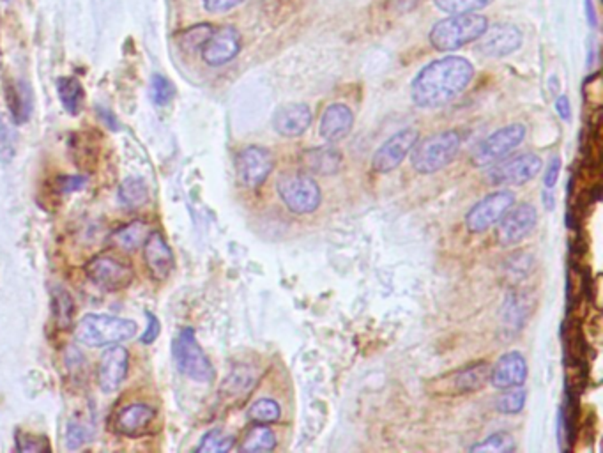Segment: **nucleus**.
I'll return each instance as SVG.
<instances>
[{"label":"nucleus","instance_id":"41","mask_svg":"<svg viewBox=\"0 0 603 453\" xmlns=\"http://www.w3.org/2000/svg\"><path fill=\"white\" fill-rule=\"evenodd\" d=\"M556 110H558V114H559L561 119L570 121V117H572V107H570V100H568L567 96H559V98L556 100Z\"/></svg>","mask_w":603,"mask_h":453},{"label":"nucleus","instance_id":"22","mask_svg":"<svg viewBox=\"0 0 603 453\" xmlns=\"http://www.w3.org/2000/svg\"><path fill=\"white\" fill-rule=\"evenodd\" d=\"M154 418H156V411L149 406L132 404V406L123 408L116 415L114 431L121 436L137 438V436H142L149 429Z\"/></svg>","mask_w":603,"mask_h":453},{"label":"nucleus","instance_id":"11","mask_svg":"<svg viewBox=\"0 0 603 453\" xmlns=\"http://www.w3.org/2000/svg\"><path fill=\"white\" fill-rule=\"evenodd\" d=\"M538 213L533 204H520L515 209H508V213L499 220L497 239L502 247H515L522 243L536 227Z\"/></svg>","mask_w":603,"mask_h":453},{"label":"nucleus","instance_id":"35","mask_svg":"<svg viewBox=\"0 0 603 453\" xmlns=\"http://www.w3.org/2000/svg\"><path fill=\"white\" fill-rule=\"evenodd\" d=\"M7 105L14 116V121L23 123L28 117V94L25 89H7Z\"/></svg>","mask_w":603,"mask_h":453},{"label":"nucleus","instance_id":"14","mask_svg":"<svg viewBox=\"0 0 603 453\" xmlns=\"http://www.w3.org/2000/svg\"><path fill=\"white\" fill-rule=\"evenodd\" d=\"M273 165L271 152L261 146H250L236 158L237 179L245 188H257L269 177Z\"/></svg>","mask_w":603,"mask_h":453},{"label":"nucleus","instance_id":"17","mask_svg":"<svg viewBox=\"0 0 603 453\" xmlns=\"http://www.w3.org/2000/svg\"><path fill=\"white\" fill-rule=\"evenodd\" d=\"M527 379V363L519 351H511L497 360L490 368V383L497 390H510L522 386Z\"/></svg>","mask_w":603,"mask_h":453},{"label":"nucleus","instance_id":"25","mask_svg":"<svg viewBox=\"0 0 603 453\" xmlns=\"http://www.w3.org/2000/svg\"><path fill=\"white\" fill-rule=\"evenodd\" d=\"M149 234H151V229H149L148 223H144V222H132V223L117 229L114 232L112 239H114V243L119 248H123L126 252H133V250L144 247V243L149 238Z\"/></svg>","mask_w":603,"mask_h":453},{"label":"nucleus","instance_id":"8","mask_svg":"<svg viewBox=\"0 0 603 453\" xmlns=\"http://www.w3.org/2000/svg\"><path fill=\"white\" fill-rule=\"evenodd\" d=\"M526 139L524 125H510L490 137H486L470 156L472 165L476 166H490L492 163L506 158L510 152L515 151Z\"/></svg>","mask_w":603,"mask_h":453},{"label":"nucleus","instance_id":"3","mask_svg":"<svg viewBox=\"0 0 603 453\" xmlns=\"http://www.w3.org/2000/svg\"><path fill=\"white\" fill-rule=\"evenodd\" d=\"M137 335V322L114 315H85L75 329L78 342L89 347H105L126 342Z\"/></svg>","mask_w":603,"mask_h":453},{"label":"nucleus","instance_id":"36","mask_svg":"<svg viewBox=\"0 0 603 453\" xmlns=\"http://www.w3.org/2000/svg\"><path fill=\"white\" fill-rule=\"evenodd\" d=\"M173 98V85L163 75H154L151 80V100L154 105L165 107Z\"/></svg>","mask_w":603,"mask_h":453},{"label":"nucleus","instance_id":"4","mask_svg":"<svg viewBox=\"0 0 603 453\" xmlns=\"http://www.w3.org/2000/svg\"><path fill=\"white\" fill-rule=\"evenodd\" d=\"M462 139L456 130L439 132L413 148L411 163L420 174L439 172L454 159Z\"/></svg>","mask_w":603,"mask_h":453},{"label":"nucleus","instance_id":"7","mask_svg":"<svg viewBox=\"0 0 603 453\" xmlns=\"http://www.w3.org/2000/svg\"><path fill=\"white\" fill-rule=\"evenodd\" d=\"M277 190L284 200V204L296 214L313 213L322 200V193L318 184L308 174H289L284 175Z\"/></svg>","mask_w":603,"mask_h":453},{"label":"nucleus","instance_id":"12","mask_svg":"<svg viewBox=\"0 0 603 453\" xmlns=\"http://www.w3.org/2000/svg\"><path fill=\"white\" fill-rule=\"evenodd\" d=\"M420 141V132L416 128H406L388 139L372 158V168L379 174H388L395 170Z\"/></svg>","mask_w":603,"mask_h":453},{"label":"nucleus","instance_id":"10","mask_svg":"<svg viewBox=\"0 0 603 453\" xmlns=\"http://www.w3.org/2000/svg\"><path fill=\"white\" fill-rule=\"evenodd\" d=\"M515 204V195L508 190H499L481 198L465 216V225L470 232L479 234L499 223V220Z\"/></svg>","mask_w":603,"mask_h":453},{"label":"nucleus","instance_id":"26","mask_svg":"<svg viewBox=\"0 0 603 453\" xmlns=\"http://www.w3.org/2000/svg\"><path fill=\"white\" fill-rule=\"evenodd\" d=\"M149 198V190L146 182L139 177H128L121 186H119V200L123 206L130 209L142 207Z\"/></svg>","mask_w":603,"mask_h":453},{"label":"nucleus","instance_id":"40","mask_svg":"<svg viewBox=\"0 0 603 453\" xmlns=\"http://www.w3.org/2000/svg\"><path fill=\"white\" fill-rule=\"evenodd\" d=\"M204 7L209 12H225L236 5H239L243 0H202Z\"/></svg>","mask_w":603,"mask_h":453},{"label":"nucleus","instance_id":"33","mask_svg":"<svg viewBox=\"0 0 603 453\" xmlns=\"http://www.w3.org/2000/svg\"><path fill=\"white\" fill-rule=\"evenodd\" d=\"M232 447H234V438L216 429V431H209L202 438L197 450L202 453H223L232 450Z\"/></svg>","mask_w":603,"mask_h":453},{"label":"nucleus","instance_id":"19","mask_svg":"<svg viewBox=\"0 0 603 453\" xmlns=\"http://www.w3.org/2000/svg\"><path fill=\"white\" fill-rule=\"evenodd\" d=\"M144 263L152 280L163 282L173 270V254L163 234L151 232L144 243Z\"/></svg>","mask_w":603,"mask_h":453},{"label":"nucleus","instance_id":"31","mask_svg":"<svg viewBox=\"0 0 603 453\" xmlns=\"http://www.w3.org/2000/svg\"><path fill=\"white\" fill-rule=\"evenodd\" d=\"M280 415H282V409H280L278 402H275L271 399L257 400L248 411V417L257 424H273L280 418Z\"/></svg>","mask_w":603,"mask_h":453},{"label":"nucleus","instance_id":"20","mask_svg":"<svg viewBox=\"0 0 603 453\" xmlns=\"http://www.w3.org/2000/svg\"><path fill=\"white\" fill-rule=\"evenodd\" d=\"M311 110L304 103H287L282 105L273 116V128L287 139L302 137L311 126Z\"/></svg>","mask_w":603,"mask_h":453},{"label":"nucleus","instance_id":"38","mask_svg":"<svg viewBox=\"0 0 603 453\" xmlns=\"http://www.w3.org/2000/svg\"><path fill=\"white\" fill-rule=\"evenodd\" d=\"M561 158H552L549 166H547V172H545V188L547 190H552L556 184H558V179H559V174H561Z\"/></svg>","mask_w":603,"mask_h":453},{"label":"nucleus","instance_id":"6","mask_svg":"<svg viewBox=\"0 0 603 453\" xmlns=\"http://www.w3.org/2000/svg\"><path fill=\"white\" fill-rule=\"evenodd\" d=\"M543 166L540 156L524 152L511 158H502L490 165L485 179L490 186H522L533 181Z\"/></svg>","mask_w":603,"mask_h":453},{"label":"nucleus","instance_id":"30","mask_svg":"<svg viewBox=\"0 0 603 453\" xmlns=\"http://www.w3.org/2000/svg\"><path fill=\"white\" fill-rule=\"evenodd\" d=\"M524 406H526V392L520 390V386L504 390V393L495 402L497 411L502 415H517L524 409Z\"/></svg>","mask_w":603,"mask_h":453},{"label":"nucleus","instance_id":"23","mask_svg":"<svg viewBox=\"0 0 603 453\" xmlns=\"http://www.w3.org/2000/svg\"><path fill=\"white\" fill-rule=\"evenodd\" d=\"M302 163L306 170L313 174L329 175V174L338 172L342 165V154L333 148H317V150L304 152Z\"/></svg>","mask_w":603,"mask_h":453},{"label":"nucleus","instance_id":"2","mask_svg":"<svg viewBox=\"0 0 603 453\" xmlns=\"http://www.w3.org/2000/svg\"><path fill=\"white\" fill-rule=\"evenodd\" d=\"M488 27V20L483 14L465 12L452 14L445 20H439L430 34L429 41L438 52H453L469 43L478 41Z\"/></svg>","mask_w":603,"mask_h":453},{"label":"nucleus","instance_id":"24","mask_svg":"<svg viewBox=\"0 0 603 453\" xmlns=\"http://www.w3.org/2000/svg\"><path fill=\"white\" fill-rule=\"evenodd\" d=\"M57 93L66 112H69L71 116H78L85 98L82 84L73 77H60L57 80Z\"/></svg>","mask_w":603,"mask_h":453},{"label":"nucleus","instance_id":"28","mask_svg":"<svg viewBox=\"0 0 603 453\" xmlns=\"http://www.w3.org/2000/svg\"><path fill=\"white\" fill-rule=\"evenodd\" d=\"M52 303H53V317L55 322L60 329H68L73 322L75 317V302L71 298V295L62 289V287H55L53 295H52Z\"/></svg>","mask_w":603,"mask_h":453},{"label":"nucleus","instance_id":"16","mask_svg":"<svg viewBox=\"0 0 603 453\" xmlns=\"http://www.w3.org/2000/svg\"><path fill=\"white\" fill-rule=\"evenodd\" d=\"M130 354L125 347L114 345L101 354L98 367V384L101 392L112 393L116 392L128 376Z\"/></svg>","mask_w":603,"mask_h":453},{"label":"nucleus","instance_id":"42","mask_svg":"<svg viewBox=\"0 0 603 453\" xmlns=\"http://www.w3.org/2000/svg\"><path fill=\"white\" fill-rule=\"evenodd\" d=\"M85 186V177H80V175H75V177H66L64 182L60 184V188L64 191H75V190H80Z\"/></svg>","mask_w":603,"mask_h":453},{"label":"nucleus","instance_id":"5","mask_svg":"<svg viewBox=\"0 0 603 453\" xmlns=\"http://www.w3.org/2000/svg\"><path fill=\"white\" fill-rule=\"evenodd\" d=\"M173 360L177 368L193 381L211 383L214 379V368L197 342L195 331L191 328H184L172 345Z\"/></svg>","mask_w":603,"mask_h":453},{"label":"nucleus","instance_id":"1","mask_svg":"<svg viewBox=\"0 0 603 453\" xmlns=\"http://www.w3.org/2000/svg\"><path fill=\"white\" fill-rule=\"evenodd\" d=\"M474 66L458 55L427 64L411 84V100L420 109H438L452 103L470 84Z\"/></svg>","mask_w":603,"mask_h":453},{"label":"nucleus","instance_id":"27","mask_svg":"<svg viewBox=\"0 0 603 453\" xmlns=\"http://www.w3.org/2000/svg\"><path fill=\"white\" fill-rule=\"evenodd\" d=\"M277 447V436L275 433L262 425H255L245 438L241 450L243 452H269Z\"/></svg>","mask_w":603,"mask_h":453},{"label":"nucleus","instance_id":"21","mask_svg":"<svg viewBox=\"0 0 603 453\" xmlns=\"http://www.w3.org/2000/svg\"><path fill=\"white\" fill-rule=\"evenodd\" d=\"M352 125H354L352 110L343 103H333L322 114L318 133L326 142L334 144L350 133Z\"/></svg>","mask_w":603,"mask_h":453},{"label":"nucleus","instance_id":"39","mask_svg":"<svg viewBox=\"0 0 603 453\" xmlns=\"http://www.w3.org/2000/svg\"><path fill=\"white\" fill-rule=\"evenodd\" d=\"M146 317H148V328H146V331H144L141 342H142V344H152V342L159 336V333H161V324H159L157 317H156L154 313H151V311H148Z\"/></svg>","mask_w":603,"mask_h":453},{"label":"nucleus","instance_id":"18","mask_svg":"<svg viewBox=\"0 0 603 453\" xmlns=\"http://www.w3.org/2000/svg\"><path fill=\"white\" fill-rule=\"evenodd\" d=\"M490 365L485 361H479L476 365L460 368L453 372L450 376L445 377L446 383L443 388H439L441 393H450V395H458V393H470L476 390H481L486 383H490Z\"/></svg>","mask_w":603,"mask_h":453},{"label":"nucleus","instance_id":"43","mask_svg":"<svg viewBox=\"0 0 603 453\" xmlns=\"http://www.w3.org/2000/svg\"><path fill=\"white\" fill-rule=\"evenodd\" d=\"M586 14H588L590 25H591V27H597V25H599V18H597V9H595L593 0H586Z\"/></svg>","mask_w":603,"mask_h":453},{"label":"nucleus","instance_id":"32","mask_svg":"<svg viewBox=\"0 0 603 453\" xmlns=\"http://www.w3.org/2000/svg\"><path fill=\"white\" fill-rule=\"evenodd\" d=\"M494 0H434L436 7L448 14H465V12H478L488 7Z\"/></svg>","mask_w":603,"mask_h":453},{"label":"nucleus","instance_id":"37","mask_svg":"<svg viewBox=\"0 0 603 453\" xmlns=\"http://www.w3.org/2000/svg\"><path fill=\"white\" fill-rule=\"evenodd\" d=\"M16 443H18V445H16L18 450L21 453H37L48 450L46 441L36 440V438H30V436H25V434H21V433L16 434Z\"/></svg>","mask_w":603,"mask_h":453},{"label":"nucleus","instance_id":"9","mask_svg":"<svg viewBox=\"0 0 603 453\" xmlns=\"http://www.w3.org/2000/svg\"><path fill=\"white\" fill-rule=\"evenodd\" d=\"M89 280L103 291H123L133 282V270L121 259L112 255H96L85 266Z\"/></svg>","mask_w":603,"mask_h":453},{"label":"nucleus","instance_id":"34","mask_svg":"<svg viewBox=\"0 0 603 453\" xmlns=\"http://www.w3.org/2000/svg\"><path fill=\"white\" fill-rule=\"evenodd\" d=\"M213 30H214V28H213V25H209V23L195 25V27L188 28V30L182 34L181 46H182L186 52L202 50V46L205 44V41L211 37Z\"/></svg>","mask_w":603,"mask_h":453},{"label":"nucleus","instance_id":"13","mask_svg":"<svg viewBox=\"0 0 603 453\" xmlns=\"http://www.w3.org/2000/svg\"><path fill=\"white\" fill-rule=\"evenodd\" d=\"M478 52L483 57L501 59L517 52L522 44V32L513 23H495L486 27L483 36L478 39Z\"/></svg>","mask_w":603,"mask_h":453},{"label":"nucleus","instance_id":"15","mask_svg":"<svg viewBox=\"0 0 603 453\" xmlns=\"http://www.w3.org/2000/svg\"><path fill=\"white\" fill-rule=\"evenodd\" d=\"M241 34L234 27H221L213 30L211 37L202 46V59L205 64L218 68L237 57L241 52Z\"/></svg>","mask_w":603,"mask_h":453},{"label":"nucleus","instance_id":"29","mask_svg":"<svg viewBox=\"0 0 603 453\" xmlns=\"http://www.w3.org/2000/svg\"><path fill=\"white\" fill-rule=\"evenodd\" d=\"M515 440L508 433H495L485 441L470 447V452L483 453H511L515 452Z\"/></svg>","mask_w":603,"mask_h":453}]
</instances>
